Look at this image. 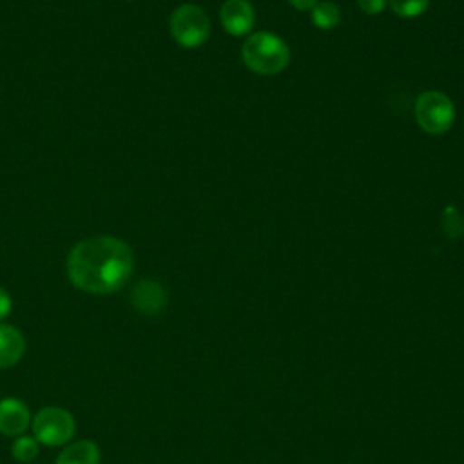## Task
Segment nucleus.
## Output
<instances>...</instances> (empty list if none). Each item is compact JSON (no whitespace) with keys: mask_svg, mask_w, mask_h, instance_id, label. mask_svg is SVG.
<instances>
[{"mask_svg":"<svg viewBox=\"0 0 464 464\" xmlns=\"http://www.w3.org/2000/svg\"><path fill=\"white\" fill-rule=\"evenodd\" d=\"M295 9H299V11H306V9H312L315 4H317V0H288Z\"/></svg>","mask_w":464,"mask_h":464,"instance_id":"obj_17","label":"nucleus"},{"mask_svg":"<svg viewBox=\"0 0 464 464\" xmlns=\"http://www.w3.org/2000/svg\"><path fill=\"white\" fill-rule=\"evenodd\" d=\"M38 444L40 442L33 435L31 437L29 435H18V437H14V440L11 444V455L18 462H24V464L33 462L38 457V451H40Z\"/></svg>","mask_w":464,"mask_h":464,"instance_id":"obj_12","label":"nucleus"},{"mask_svg":"<svg viewBox=\"0 0 464 464\" xmlns=\"http://www.w3.org/2000/svg\"><path fill=\"white\" fill-rule=\"evenodd\" d=\"M130 246L114 236H94L76 243L67 256L69 281L89 294L120 290L132 272Z\"/></svg>","mask_w":464,"mask_h":464,"instance_id":"obj_1","label":"nucleus"},{"mask_svg":"<svg viewBox=\"0 0 464 464\" xmlns=\"http://www.w3.org/2000/svg\"><path fill=\"white\" fill-rule=\"evenodd\" d=\"M413 112L419 127L430 134H444L455 120L453 102L439 91H426L419 94Z\"/></svg>","mask_w":464,"mask_h":464,"instance_id":"obj_5","label":"nucleus"},{"mask_svg":"<svg viewBox=\"0 0 464 464\" xmlns=\"http://www.w3.org/2000/svg\"><path fill=\"white\" fill-rule=\"evenodd\" d=\"M169 301L167 290L154 279H141L134 285L130 292L132 306L143 315L160 314Z\"/></svg>","mask_w":464,"mask_h":464,"instance_id":"obj_7","label":"nucleus"},{"mask_svg":"<svg viewBox=\"0 0 464 464\" xmlns=\"http://www.w3.org/2000/svg\"><path fill=\"white\" fill-rule=\"evenodd\" d=\"M33 437L44 446H63L67 444L74 431L76 422L71 411L60 406H45L36 411L31 420Z\"/></svg>","mask_w":464,"mask_h":464,"instance_id":"obj_4","label":"nucleus"},{"mask_svg":"<svg viewBox=\"0 0 464 464\" xmlns=\"http://www.w3.org/2000/svg\"><path fill=\"white\" fill-rule=\"evenodd\" d=\"M31 411L27 404L16 397H5L0 401V433L7 437L24 435L31 426Z\"/></svg>","mask_w":464,"mask_h":464,"instance_id":"obj_8","label":"nucleus"},{"mask_svg":"<svg viewBox=\"0 0 464 464\" xmlns=\"http://www.w3.org/2000/svg\"><path fill=\"white\" fill-rule=\"evenodd\" d=\"M11 306H13L11 295L4 288H0V321H4L9 315Z\"/></svg>","mask_w":464,"mask_h":464,"instance_id":"obj_16","label":"nucleus"},{"mask_svg":"<svg viewBox=\"0 0 464 464\" xmlns=\"http://www.w3.org/2000/svg\"><path fill=\"white\" fill-rule=\"evenodd\" d=\"M221 25L232 36L248 34L254 27L256 13L248 0H227L219 11Z\"/></svg>","mask_w":464,"mask_h":464,"instance_id":"obj_6","label":"nucleus"},{"mask_svg":"<svg viewBox=\"0 0 464 464\" xmlns=\"http://www.w3.org/2000/svg\"><path fill=\"white\" fill-rule=\"evenodd\" d=\"M241 54L250 71L265 76L281 72L290 60L286 42L268 31L250 34L243 44Z\"/></svg>","mask_w":464,"mask_h":464,"instance_id":"obj_2","label":"nucleus"},{"mask_svg":"<svg viewBox=\"0 0 464 464\" xmlns=\"http://www.w3.org/2000/svg\"><path fill=\"white\" fill-rule=\"evenodd\" d=\"M388 2L392 11L402 18H415L422 14L430 4V0H388Z\"/></svg>","mask_w":464,"mask_h":464,"instance_id":"obj_14","label":"nucleus"},{"mask_svg":"<svg viewBox=\"0 0 464 464\" xmlns=\"http://www.w3.org/2000/svg\"><path fill=\"white\" fill-rule=\"evenodd\" d=\"M310 18L319 29H334L341 22V11L334 2H317L310 9Z\"/></svg>","mask_w":464,"mask_h":464,"instance_id":"obj_11","label":"nucleus"},{"mask_svg":"<svg viewBox=\"0 0 464 464\" xmlns=\"http://www.w3.org/2000/svg\"><path fill=\"white\" fill-rule=\"evenodd\" d=\"M170 34L187 49L199 47L210 36V22L207 13L196 4H181L170 14Z\"/></svg>","mask_w":464,"mask_h":464,"instance_id":"obj_3","label":"nucleus"},{"mask_svg":"<svg viewBox=\"0 0 464 464\" xmlns=\"http://www.w3.org/2000/svg\"><path fill=\"white\" fill-rule=\"evenodd\" d=\"M25 352V339L13 324H0V370L14 366Z\"/></svg>","mask_w":464,"mask_h":464,"instance_id":"obj_9","label":"nucleus"},{"mask_svg":"<svg viewBox=\"0 0 464 464\" xmlns=\"http://www.w3.org/2000/svg\"><path fill=\"white\" fill-rule=\"evenodd\" d=\"M386 2H388V0H357L361 11L366 13V14H377V13H381V11L384 9Z\"/></svg>","mask_w":464,"mask_h":464,"instance_id":"obj_15","label":"nucleus"},{"mask_svg":"<svg viewBox=\"0 0 464 464\" xmlns=\"http://www.w3.org/2000/svg\"><path fill=\"white\" fill-rule=\"evenodd\" d=\"M56 464H100V450L92 440H74L60 451Z\"/></svg>","mask_w":464,"mask_h":464,"instance_id":"obj_10","label":"nucleus"},{"mask_svg":"<svg viewBox=\"0 0 464 464\" xmlns=\"http://www.w3.org/2000/svg\"><path fill=\"white\" fill-rule=\"evenodd\" d=\"M442 230L450 239H459L464 236V218L455 205H448L442 210Z\"/></svg>","mask_w":464,"mask_h":464,"instance_id":"obj_13","label":"nucleus"}]
</instances>
